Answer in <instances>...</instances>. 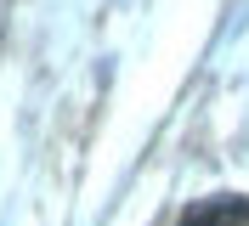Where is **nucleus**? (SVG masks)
Instances as JSON below:
<instances>
[{"label": "nucleus", "instance_id": "obj_1", "mask_svg": "<svg viewBox=\"0 0 249 226\" xmlns=\"http://www.w3.org/2000/svg\"><path fill=\"white\" fill-rule=\"evenodd\" d=\"M181 226H249V204H238V198H221V204H204L198 215H187Z\"/></svg>", "mask_w": 249, "mask_h": 226}]
</instances>
